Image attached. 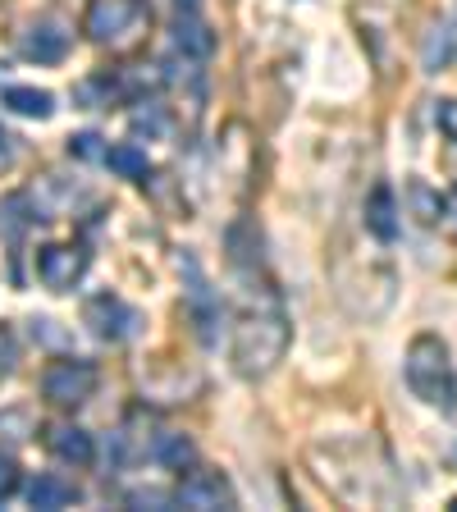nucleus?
<instances>
[{"label":"nucleus","mask_w":457,"mask_h":512,"mask_svg":"<svg viewBox=\"0 0 457 512\" xmlns=\"http://www.w3.org/2000/svg\"><path fill=\"white\" fill-rule=\"evenodd\" d=\"M403 375H407V389H412L421 403L439 407V412H453L457 407V366H453V357H448L444 339L416 334V339L407 343Z\"/></svg>","instance_id":"nucleus-1"},{"label":"nucleus","mask_w":457,"mask_h":512,"mask_svg":"<svg viewBox=\"0 0 457 512\" xmlns=\"http://www.w3.org/2000/svg\"><path fill=\"white\" fill-rule=\"evenodd\" d=\"M288 339H293V334H288V320L279 316L275 307L247 311V316L238 320V330H234V366H238V375H247V380L270 375L279 362H284Z\"/></svg>","instance_id":"nucleus-2"},{"label":"nucleus","mask_w":457,"mask_h":512,"mask_svg":"<svg viewBox=\"0 0 457 512\" xmlns=\"http://www.w3.org/2000/svg\"><path fill=\"white\" fill-rule=\"evenodd\" d=\"M147 23H151L147 0H92L83 14V32L96 46H110V51L138 46Z\"/></svg>","instance_id":"nucleus-3"},{"label":"nucleus","mask_w":457,"mask_h":512,"mask_svg":"<svg viewBox=\"0 0 457 512\" xmlns=\"http://www.w3.org/2000/svg\"><path fill=\"white\" fill-rule=\"evenodd\" d=\"M96 384H101V371H96L92 362H83V357H60V362H51L42 371V398L51 407H83L87 398L96 394Z\"/></svg>","instance_id":"nucleus-4"},{"label":"nucleus","mask_w":457,"mask_h":512,"mask_svg":"<svg viewBox=\"0 0 457 512\" xmlns=\"http://www.w3.org/2000/svg\"><path fill=\"white\" fill-rule=\"evenodd\" d=\"M83 325L96 334V339L128 343V339H138L142 334V311L106 288V293H92V298L83 302Z\"/></svg>","instance_id":"nucleus-5"},{"label":"nucleus","mask_w":457,"mask_h":512,"mask_svg":"<svg viewBox=\"0 0 457 512\" xmlns=\"http://www.w3.org/2000/svg\"><path fill=\"white\" fill-rule=\"evenodd\" d=\"M87 275V252L74 243H51L37 252V279H42L51 293H69L78 288Z\"/></svg>","instance_id":"nucleus-6"},{"label":"nucleus","mask_w":457,"mask_h":512,"mask_svg":"<svg viewBox=\"0 0 457 512\" xmlns=\"http://www.w3.org/2000/svg\"><path fill=\"white\" fill-rule=\"evenodd\" d=\"M19 55L32 64H60L69 55V28L60 19L32 23L28 32H19Z\"/></svg>","instance_id":"nucleus-7"},{"label":"nucleus","mask_w":457,"mask_h":512,"mask_svg":"<svg viewBox=\"0 0 457 512\" xmlns=\"http://www.w3.org/2000/svg\"><path fill=\"white\" fill-rule=\"evenodd\" d=\"M174 503H183V508H234L238 499H234V485L220 471H192L179 485Z\"/></svg>","instance_id":"nucleus-8"},{"label":"nucleus","mask_w":457,"mask_h":512,"mask_svg":"<svg viewBox=\"0 0 457 512\" xmlns=\"http://www.w3.org/2000/svg\"><path fill=\"white\" fill-rule=\"evenodd\" d=\"M46 448H51L60 462H69V467H87V462L96 458L92 435H87L83 426H69V421H55V426H46Z\"/></svg>","instance_id":"nucleus-9"},{"label":"nucleus","mask_w":457,"mask_h":512,"mask_svg":"<svg viewBox=\"0 0 457 512\" xmlns=\"http://www.w3.org/2000/svg\"><path fill=\"white\" fill-rule=\"evenodd\" d=\"M174 46H179L183 60H211L215 55V32L197 19V10H183L174 23Z\"/></svg>","instance_id":"nucleus-10"},{"label":"nucleus","mask_w":457,"mask_h":512,"mask_svg":"<svg viewBox=\"0 0 457 512\" xmlns=\"http://www.w3.org/2000/svg\"><path fill=\"white\" fill-rule=\"evenodd\" d=\"M28 503L42 512H60V508H69V503H78V485L55 476V471H42V476L28 485Z\"/></svg>","instance_id":"nucleus-11"},{"label":"nucleus","mask_w":457,"mask_h":512,"mask_svg":"<svg viewBox=\"0 0 457 512\" xmlns=\"http://www.w3.org/2000/svg\"><path fill=\"white\" fill-rule=\"evenodd\" d=\"M366 229H371L380 243H394L398 238V206L389 188H375L371 202H366Z\"/></svg>","instance_id":"nucleus-12"},{"label":"nucleus","mask_w":457,"mask_h":512,"mask_svg":"<svg viewBox=\"0 0 457 512\" xmlns=\"http://www.w3.org/2000/svg\"><path fill=\"white\" fill-rule=\"evenodd\" d=\"M0 101H5L14 115H23V119H51L55 115V96L42 92V87H5Z\"/></svg>","instance_id":"nucleus-13"},{"label":"nucleus","mask_w":457,"mask_h":512,"mask_svg":"<svg viewBox=\"0 0 457 512\" xmlns=\"http://www.w3.org/2000/svg\"><path fill=\"white\" fill-rule=\"evenodd\" d=\"M151 458L160 462V467L170 471H183L197 462V448H192L188 435H174V430H165V435H156V444H151Z\"/></svg>","instance_id":"nucleus-14"},{"label":"nucleus","mask_w":457,"mask_h":512,"mask_svg":"<svg viewBox=\"0 0 457 512\" xmlns=\"http://www.w3.org/2000/svg\"><path fill=\"white\" fill-rule=\"evenodd\" d=\"M106 165L119 179H147V170H151L147 151H142L138 142H115V147H106Z\"/></svg>","instance_id":"nucleus-15"},{"label":"nucleus","mask_w":457,"mask_h":512,"mask_svg":"<svg viewBox=\"0 0 457 512\" xmlns=\"http://www.w3.org/2000/svg\"><path fill=\"white\" fill-rule=\"evenodd\" d=\"M407 202H412V215L421 224H435V220H444V211H448V202L444 197H439L435 188H430V183H421L416 179L412 188H407Z\"/></svg>","instance_id":"nucleus-16"},{"label":"nucleus","mask_w":457,"mask_h":512,"mask_svg":"<svg viewBox=\"0 0 457 512\" xmlns=\"http://www.w3.org/2000/svg\"><path fill=\"white\" fill-rule=\"evenodd\" d=\"M69 156H78V160H106V138H101V133H92V128H87V133H74V138H69Z\"/></svg>","instance_id":"nucleus-17"},{"label":"nucleus","mask_w":457,"mask_h":512,"mask_svg":"<svg viewBox=\"0 0 457 512\" xmlns=\"http://www.w3.org/2000/svg\"><path fill=\"white\" fill-rule=\"evenodd\" d=\"M133 128H138V133H147V138H160V133H165V110H160L156 101H147V110H138V115H133Z\"/></svg>","instance_id":"nucleus-18"},{"label":"nucleus","mask_w":457,"mask_h":512,"mask_svg":"<svg viewBox=\"0 0 457 512\" xmlns=\"http://www.w3.org/2000/svg\"><path fill=\"white\" fill-rule=\"evenodd\" d=\"M435 124H439V133H444V138L457 142V96H448V101H439V106H435Z\"/></svg>","instance_id":"nucleus-19"},{"label":"nucleus","mask_w":457,"mask_h":512,"mask_svg":"<svg viewBox=\"0 0 457 512\" xmlns=\"http://www.w3.org/2000/svg\"><path fill=\"white\" fill-rule=\"evenodd\" d=\"M14 490H19V462H14L10 453H0V503L10 499Z\"/></svg>","instance_id":"nucleus-20"},{"label":"nucleus","mask_w":457,"mask_h":512,"mask_svg":"<svg viewBox=\"0 0 457 512\" xmlns=\"http://www.w3.org/2000/svg\"><path fill=\"white\" fill-rule=\"evenodd\" d=\"M14 366H19V343H14V334L0 325V375H10Z\"/></svg>","instance_id":"nucleus-21"},{"label":"nucleus","mask_w":457,"mask_h":512,"mask_svg":"<svg viewBox=\"0 0 457 512\" xmlns=\"http://www.w3.org/2000/svg\"><path fill=\"white\" fill-rule=\"evenodd\" d=\"M19 165V138H14L10 128H0V174L14 170Z\"/></svg>","instance_id":"nucleus-22"}]
</instances>
